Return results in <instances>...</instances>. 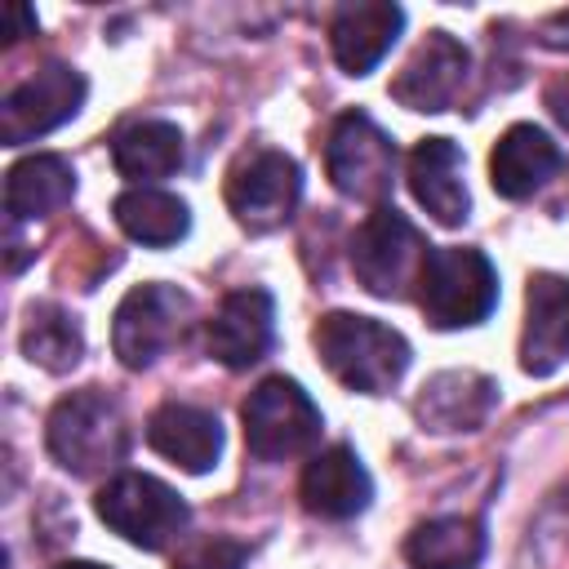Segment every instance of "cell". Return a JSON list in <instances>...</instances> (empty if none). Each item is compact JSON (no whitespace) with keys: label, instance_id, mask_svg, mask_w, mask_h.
<instances>
[{"label":"cell","instance_id":"obj_10","mask_svg":"<svg viewBox=\"0 0 569 569\" xmlns=\"http://www.w3.org/2000/svg\"><path fill=\"white\" fill-rule=\"evenodd\" d=\"M84 98H89V84H84V76L76 67H67V62L36 67L0 102V138H4V147L36 142V138L53 133L58 124L76 120Z\"/></svg>","mask_w":569,"mask_h":569},{"label":"cell","instance_id":"obj_16","mask_svg":"<svg viewBox=\"0 0 569 569\" xmlns=\"http://www.w3.org/2000/svg\"><path fill=\"white\" fill-rule=\"evenodd\" d=\"M298 498L320 520H351L369 507L373 476L365 471V462L351 445H329V449L307 458L302 480H298Z\"/></svg>","mask_w":569,"mask_h":569},{"label":"cell","instance_id":"obj_3","mask_svg":"<svg viewBox=\"0 0 569 569\" xmlns=\"http://www.w3.org/2000/svg\"><path fill=\"white\" fill-rule=\"evenodd\" d=\"M93 511L111 533H120L129 547H142V551H164L191 525V507L182 502V493L147 471L111 476L93 493Z\"/></svg>","mask_w":569,"mask_h":569},{"label":"cell","instance_id":"obj_23","mask_svg":"<svg viewBox=\"0 0 569 569\" xmlns=\"http://www.w3.org/2000/svg\"><path fill=\"white\" fill-rule=\"evenodd\" d=\"M485 525L476 516H431L409 529L405 560L413 569H476L485 560Z\"/></svg>","mask_w":569,"mask_h":569},{"label":"cell","instance_id":"obj_28","mask_svg":"<svg viewBox=\"0 0 569 569\" xmlns=\"http://www.w3.org/2000/svg\"><path fill=\"white\" fill-rule=\"evenodd\" d=\"M53 569H107V565H98V560H62Z\"/></svg>","mask_w":569,"mask_h":569},{"label":"cell","instance_id":"obj_12","mask_svg":"<svg viewBox=\"0 0 569 569\" xmlns=\"http://www.w3.org/2000/svg\"><path fill=\"white\" fill-rule=\"evenodd\" d=\"M276 342V298L258 284L231 289L204 325V351L227 369L258 365Z\"/></svg>","mask_w":569,"mask_h":569},{"label":"cell","instance_id":"obj_4","mask_svg":"<svg viewBox=\"0 0 569 569\" xmlns=\"http://www.w3.org/2000/svg\"><path fill=\"white\" fill-rule=\"evenodd\" d=\"M427 258L431 244L396 204H378L351 236V271L373 298H409L422 280Z\"/></svg>","mask_w":569,"mask_h":569},{"label":"cell","instance_id":"obj_15","mask_svg":"<svg viewBox=\"0 0 569 569\" xmlns=\"http://www.w3.org/2000/svg\"><path fill=\"white\" fill-rule=\"evenodd\" d=\"M498 405V382L476 369H445L422 382L413 400V418L422 431L453 436V431H476L489 422Z\"/></svg>","mask_w":569,"mask_h":569},{"label":"cell","instance_id":"obj_9","mask_svg":"<svg viewBox=\"0 0 569 569\" xmlns=\"http://www.w3.org/2000/svg\"><path fill=\"white\" fill-rule=\"evenodd\" d=\"M302 200V169L276 147L244 151L227 173V209L244 231H276Z\"/></svg>","mask_w":569,"mask_h":569},{"label":"cell","instance_id":"obj_26","mask_svg":"<svg viewBox=\"0 0 569 569\" xmlns=\"http://www.w3.org/2000/svg\"><path fill=\"white\" fill-rule=\"evenodd\" d=\"M27 36H36V13H31L22 0H13V4H9V31H4V44H18V40H27Z\"/></svg>","mask_w":569,"mask_h":569},{"label":"cell","instance_id":"obj_1","mask_svg":"<svg viewBox=\"0 0 569 569\" xmlns=\"http://www.w3.org/2000/svg\"><path fill=\"white\" fill-rule=\"evenodd\" d=\"M316 356L320 365L360 396H382L391 391L405 369H409V342L400 329L373 320V316H356V311H329L316 320L311 329Z\"/></svg>","mask_w":569,"mask_h":569},{"label":"cell","instance_id":"obj_21","mask_svg":"<svg viewBox=\"0 0 569 569\" xmlns=\"http://www.w3.org/2000/svg\"><path fill=\"white\" fill-rule=\"evenodd\" d=\"M111 160L120 178H129L133 187H151L187 164V142L173 120H129L111 138Z\"/></svg>","mask_w":569,"mask_h":569},{"label":"cell","instance_id":"obj_25","mask_svg":"<svg viewBox=\"0 0 569 569\" xmlns=\"http://www.w3.org/2000/svg\"><path fill=\"white\" fill-rule=\"evenodd\" d=\"M249 565V542L213 533V538H196L178 551L173 569H244Z\"/></svg>","mask_w":569,"mask_h":569},{"label":"cell","instance_id":"obj_13","mask_svg":"<svg viewBox=\"0 0 569 569\" xmlns=\"http://www.w3.org/2000/svg\"><path fill=\"white\" fill-rule=\"evenodd\" d=\"M565 360H569V280L556 271H533L525 289L520 369L547 378Z\"/></svg>","mask_w":569,"mask_h":569},{"label":"cell","instance_id":"obj_22","mask_svg":"<svg viewBox=\"0 0 569 569\" xmlns=\"http://www.w3.org/2000/svg\"><path fill=\"white\" fill-rule=\"evenodd\" d=\"M111 213H116V227L147 249H169L191 231L187 200L164 187H124L116 196Z\"/></svg>","mask_w":569,"mask_h":569},{"label":"cell","instance_id":"obj_20","mask_svg":"<svg viewBox=\"0 0 569 569\" xmlns=\"http://www.w3.org/2000/svg\"><path fill=\"white\" fill-rule=\"evenodd\" d=\"M76 200V169L62 156H22L4 173V213L9 222H36L53 218Z\"/></svg>","mask_w":569,"mask_h":569},{"label":"cell","instance_id":"obj_24","mask_svg":"<svg viewBox=\"0 0 569 569\" xmlns=\"http://www.w3.org/2000/svg\"><path fill=\"white\" fill-rule=\"evenodd\" d=\"M22 356L49 373H67L80 365L84 356V333H80V320L58 307V302H31L27 307V320H22Z\"/></svg>","mask_w":569,"mask_h":569},{"label":"cell","instance_id":"obj_18","mask_svg":"<svg viewBox=\"0 0 569 569\" xmlns=\"http://www.w3.org/2000/svg\"><path fill=\"white\" fill-rule=\"evenodd\" d=\"M405 178H409L413 200L440 227H462L467 222L471 196H467V182H462V151H458V142H449V138H422L409 151Z\"/></svg>","mask_w":569,"mask_h":569},{"label":"cell","instance_id":"obj_27","mask_svg":"<svg viewBox=\"0 0 569 569\" xmlns=\"http://www.w3.org/2000/svg\"><path fill=\"white\" fill-rule=\"evenodd\" d=\"M538 44H547V49H569V9H565V13H551V18L538 27Z\"/></svg>","mask_w":569,"mask_h":569},{"label":"cell","instance_id":"obj_19","mask_svg":"<svg viewBox=\"0 0 569 569\" xmlns=\"http://www.w3.org/2000/svg\"><path fill=\"white\" fill-rule=\"evenodd\" d=\"M560 169V147L538 124H511L489 151V182L502 200H529Z\"/></svg>","mask_w":569,"mask_h":569},{"label":"cell","instance_id":"obj_17","mask_svg":"<svg viewBox=\"0 0 569 569\" xmlns=\"http://www.w3.org/2000/svg\"><path fill=\"white\" fill-rule=\"evenodd\" d=\"M147 445L169 458L173 467L204 476L218 467L222 458V422L213 409L187 405V400H164L151 418H147Z\"/></svg>","mask_w":569,"mask_h":569},{"label":"cell","instance_id":"obj_7","mask_svg":"<svg viewBox=\"0 0 569 569\" xmlns=\"http://www.w3.org/2000/svg\"><path fill=\"white\" fill-rule=\"evenodd\" d=\"M396 164H400V151L373 116L342 111L333 120V129L325 138V173H329L333 191L378 209V204H387V196L396 187Z\"/></svg>","mask_w":569,"mask_h":569},{"label":"cell","instance_id":"obj_6","mask_svg":"<svg viewBox=\"0 0 569 569\" xmlns=\"http://www.w3.org/2000/svg\"><path fill=\"white\" fill-rule=\"evenodd\" d=\"M240 427H244V449L258 462H284L316 449L325 418L298 378L271 373L244 396Z\"/></svg>","mask_w":569,"mask_h":569},{"label":"cell","instance_id":"obj_14","mask_svg":"<svg viewBox=\"0 0 569 569\" xmlns=\"http://www.w3.org/2000/svg\"><path fill=\"white\" fill-rule=\"evenodd\" d=\"M405 31V9L391 0H351L329 18V49L347 76H369Z\"/></svg>","mask_w":569,"mask_h":569},{"label":"cell","instance_id":"obj_5","mask_svg":"<svg viewBox=\"0 0 569 569\" xmlns=\"http://www.w3.org/2000/svg\"><path fill=\"white\" fill-rule=\"evenodd\" d=\"M418 307L431 329H471L489 320V311L498 307L493 262L471 244L431 249L418 280Z\"/></svg>","mask_w":569,"mask_h":569},{"label":"cell","instance_id":"obj_2","mask_svg":"<svg viewBox=\"0 0 569 569\" xmlns=\"http://www.w3.org/2000/svg\"><path fill=\"white\" fill-rule=\"evenodd\" d=\"M44 445H49V458L71 476L116 471L124 462V453H129L124 409L98 387L71 391L49 409Z\"/></svg>","mask_w":569,"mask_h":569},{"label":"cell","instance_id":"obj_8","mask_svg":"<svg viewBox=\"0 0 569 569\" xmlns=\"http://www.w3.org/2000/svg\"><path fill=\"white\" fill-rule=\"evenodd\" d=\"M191 325V298L178 284L147 280L133 284L111 320V347L124 369H151L173 342H182Z\"/></svg>","mask_w":569,"mask_h":569},{"label":"cell","instance_id":"obj_11","mask_svg":"<svg viewBox=\"0 0 569 569\" xmlns=\"http://www.w3.org/2000/svg\"><path fill=\"white\" fill-rule=\"evenodd\" d=\"M471 71V53L449 31H427L405 67L391 76V98L409 111H445L462 93Z\"/></svg>","mask_w":569,"mask_h":569}]
</instances>
